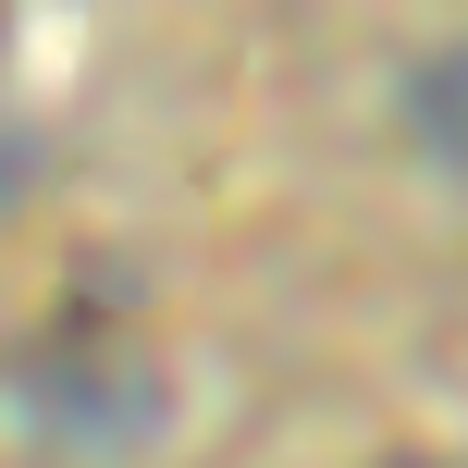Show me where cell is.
<instances>
[{"instance_id": "6da1fadb", "label": "cell", "mask_w": 468, "mask_h": 468, "mask_svg": "<svg viewBox=\"0 0 468 468\" xmlns=\"http://www.w3.org/2000/svg\"><path fill=\"white\" fill-rule=\"evenodd\" d=\"M25 420L74 456H123L161 431V370L112 357V346H49V357H25Z\"/></svg>"}, {"instance_id": "7a4b0ae2", "label": "cell", "mask_w": 468, "mask_h": 468, "mask_svg": "<svg viewBox=\"0 0 468 468\" xmlns=\"http://www.w3.org/2000/svg\"><path fill=\"white\" fill-rule=\"evenodd\" d=\"M395 112H407V148H420L431 173H456V186H468V37H444V49L407 62Z\"/></svg>"}, {"instance_id": "3957f363", "label": "cell", "mask_w": 468, "mask_h": 468, "mask_svg": "<svg viewBox=\"0 0 468 468\" xmlns=\"http://www.w3.org/2000/svg\"><path fill=\"white\" fill-rule=\"evenodd\" d=\"M395 468H444V456H395Z\"/></svg>"}]
</instances>
